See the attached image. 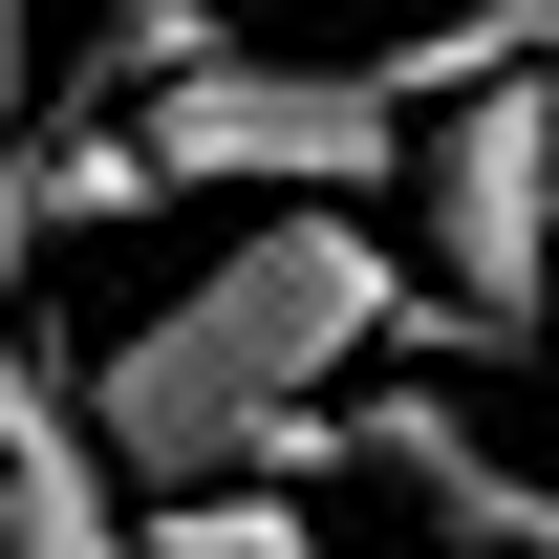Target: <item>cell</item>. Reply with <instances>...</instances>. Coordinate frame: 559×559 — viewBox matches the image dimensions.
I'll return each mask as SVG.
<instances>
[{
  "label": "cell",
  "instance_id": "1",
  "mask_svg": "<svg viewBox=\"0 0 559 559\" xmlns=\"http://www.w3.org/2000/svg\"><path fill=\"white\" fill-rule=\"evenodd\" d=\"M388 323H409V280H388L366 215H259V237H215L130 345L86 366L66 409H86V452H108L130 516H173V495H280V474L345 452L323 366H366Z\"/></svg>",
  "mask_w": 559,
  "mask_h": 559
},
{
  "label": "cell",
  "instance_id": "2",
  "mask_svg": "<svg viewBox=\"0 0 559 559\" xmlns=\"http://www.w3.org/2000/svg\"><path fill=\"white\" fill-rule=\"evenodd\" d=\"M409 259L452 345H538L559 323V66H474L409 108Z\"/></svg>",
  "mask_w": 559,
  "mask_h": 559
},
{
  "label": "cell",
  "instance_id": "3",
  "mask_svg": "<svg viewBox=\"0 0 559 559\" xmlns=\"http://www.w3.org/2000/svg\"><path fill=\"white\" fill-rule=\"evenodd\" d=\"M151 194H259V215H345L409 173V86L388 66H280V44H215L130 108Z\"/></svg>",
  "mask_w": 559,
  "mask_h": 559
},
{
  "label": "cell",
  "instance_id": "4",
  "mask_svg": "<svg viewBox=\"0 0 559 559\" xmlns=\"http://www.w3.org/2000/svg\"><path fill=\"white\" fill-rule=\"evenodd\" d=\"M0 559H151V516L108 495L86 409H66V388H44L22 345H0Z\"/></svg>",
  "mask_w": 559,
  "mask_h": 559
},
{
  "label": "cell",
  "instance_id": "5",
  "mask_svg": "<svg viewBox=\"0 0 559 559\" xmlns=\"http://www.w3.org/2000/svg\"><path fill=\"white\" fill-rule=\"evenodd\" d=\"M345 452H366L388 495H409V516H452L474 559H559V474L474 452V430H452V409H409V388H388V409H345Z\"/></svg>",
  "mask_w": 559,
  "mask_h": 559
},
{
  "label": "cell",
  "instance_id": "6",
  "mask_svg": "<svg viewBox=\"0 0 559 559\" xmlns=\"http://www.w3.org/2000/svg\"><path fill=\"white\" fill-rule=\"evenodd\" d=\"M215 44H237V0H108V22L66 44V86H44V130H130L151 86H173V66H215Z\"/></svg>",
  "mask_w": 559,
  "mask_h": 559
},
{
  "label": "cell",
  "instance_id": "7",
  "mask_svg": "<svg viewBox=\"0 0 559 559\" xmlns=\"http://www.w3.org/2000/svg\"><path fill=\"white\" fill-rule=\"evenodd\" d=\"M151 559H323V538H301V495H173Z\"/></svg>",
  "mask_w": 559,
  "mask_h": 559
},
{
  "label": "cell",
  "instance_id": "8",
  "mask_svg": "<svg viewBox=\"0 0 559 559\" xmlns=\"http://www.w3.org/2000/svg\"><path fill=\"white\" fill-rule=\"evenodd\" d=\"M44 130V66H22V0H0V151Z\"/></svg>",
  "mask_w": 559,
  "mask_h": 559
}]
</instances>
